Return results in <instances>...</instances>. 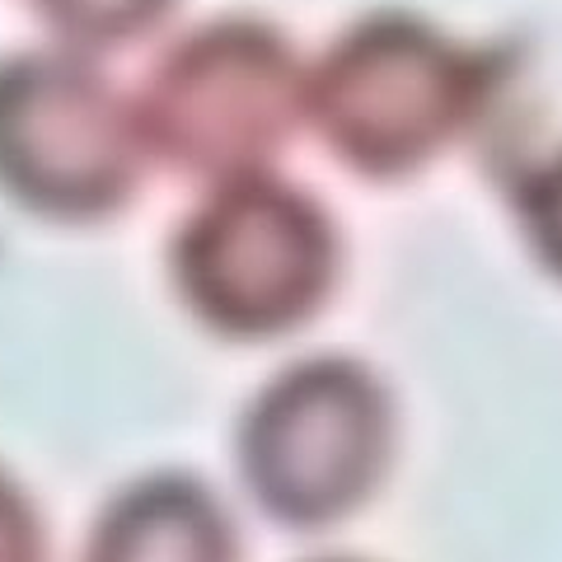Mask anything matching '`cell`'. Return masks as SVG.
Wrapping results in <instances>:
<instances>
[{"label":"cell","mask_w":562,"mask_h":562,"mask_svg":"<svg viewBox=\"0 0 562 562\" xmlns=\"http://www.w3.org/2000/svg\"><path fill=\"white\" fill-rule=\"evenodd\" d=\"M502 57L403 10L366 14L305 80V117L342 165L394 179L436 160L497 99Z\"/></svg>","instance_id":"cell-1"},{"label":"cell","mask_w":562,"mask_h":562,"mask_svg":"<svg viewBox=\"0 0 562 562\" xmlns=\"http://www.w3.org/2000/svg\"><path fill=\"white\" fill-rule=\"evenodd\" d=\"M305 66L272 24L231 14L183 33L136 94L146 155L198 179H249L305 117Z\"/></svg>","instance_id":"cell-2"},{"label":"cell","mask_w":562,"mask_h":562,"mask_svg":"<svg viewBox=\"0 0 562 562\" xmlns=\"http://www.w3.org/2000/svg\"><path fill=\"white\" fill-rule=\"evenodd\" d=\"M338 235L310 192L249 173L183 221L173 239V281L183 305L225 338H281L328 301Z\"/></svg>","instance_id":"cell-3"},{"label":"cell","mask_w":562,"mask_h":562,"mask_svg":"<svg viewBox=\"0 0 562 562\" xmlns=\"http://www.w3.org/2000/svg\"><path fill=\"white\" fill-rule=\"evenodd\" d=\"M136 99L66 47L0 61V192L52 221L109 216L146 165Z\"/></svg>","instance_id":"cell-4"},{"label":"cell","mask_w":562,"mask_h":562,"mask_svg":"<svg viewBox=\"0 0 562 562\" xmlns=\"http://www.w3.org/2000/svg\"><path fill=\"white\" fill-rule=\"evenodd\" d=\"M394 450L384 384L351 357H310L272 375L239 422V473L286 525H328L371 497Z\"/></svg>","instance_id":"cell-5"},{"label":"cell","mask_w":562,"mask_h":562,"mask_svg":"<svg viewBox=\"0 0 562 562\" xmlns=\"http://www.w3.org/2000/svg\"><path fill=\"white\" fill-rule=\"evenodd\" d=\"M85 562H235V530L198 479L155 473L103 506Z\"/></svg>","instance_id":"cell-6"},{"label":"cell","mask_w":562,"mask_h":562,"mask_svg":"<svg viewBox=\"0 0 562 562\" xmlns=\"http://www.w3.org/2000/svg\"><path fill=\"white\" fill-rule=\"evenodd\" d=\"M38 20L57 33V43L80 57L140 43L165 24L179 0H29Z\"/></svg>","instance_id":"cell-7"},{"label":"cell","mask_w":562,"mask_h":562,"mask_svg":"<svg viewBox=\"0 0 562 562\" xmlns=\"http://www.w3.org/2000/svg\"><path fill=\"white\" fill-rule=\"evenodd\" d=\"M516 216L525 239L553 277H562V150L516 179Z\"/></svg>","instance_id":"cell-8"},{"label":"cell","mask_w":562,"mask_h":562,"mask_svg":"<svg viewBox=\"0 0 562 562\" xmlns=\"http://www.w3.org/2000/svg\"><path fill=\"white\" fill-rule=\"evenodd\" d=\"M0 562H43V525L5 469H0Z\"/></svg>","instance_id":"cell-9"}]
</instances>
